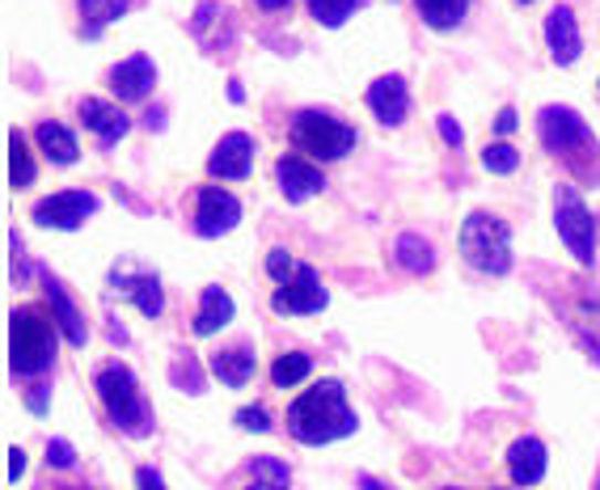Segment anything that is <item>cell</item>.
I'll return each mask as SVG.
<instances>
[{
	"mask_svg": "<svg viewBox=\"0 0 600 490\" xmlns=\"http://www.w3.org/2000/svg\"><path fill=\"white\" fill-rule=\"evenodd\" d=\"M356 427H360V419H356V410L347 406L343 380H317L313 389H305V394L288 406L292 440L309 444V448L343 440V436H351Z\"/></svg>",
	"mask_w": 600,
	"mask_h": 490,
	"instance_id": "1",
	"label": "cell"
},
{
	"mask_svg": "<svg viewBox=\"0 0 600 490\" xmlns=\"http://www.w3.org/2000/svg\"><path fill=\"white\" fill-rule=\"evenodd\" d=\"M537 136L546 144V153H554L576 178L600 183L597 136H592V127L583 123L579 111H571V106H541V115H537Z\"/></svg>",
	"mask_w": 600,
	"mask_h": 490,
	"instance_id": "2",
	"label": "cell"
},
{
	"mask_svg": "<svg viewBox=\"0 0 600 490\" xmlns=\"http://www.w3.org/2000/svg\"><path fill=\"white\" fill-rule=\"evenodd\" d=\"M94 389H97V402L106 406V415H110V423L119 427V431H127V436H136V440H145V436H152V406H148L145 389H140V380H136V373L127 368V364H119V359H110V364H102L94 373Z\"/></svg>",
	"mask_w": 600,
	"mask_h": 490,
	"instance_id": "3",
	"label": "cell"
},
{
	"mask_svg": "<svg viewBox=\"0 0 600 490\" xmlns=\"http://www.w3.org/2000/svg\"><path fill=\"white\" fill-rule=\"evenodd\" d=\"M51 322L55 317L39 313L34 304H22L9 313V368L22 380L51 373V364H55V326Z\"/></svg>",
	"mask_w": 600,
	"mask_h": 490,
	"instance_id": "4",
	"label": "cell"
},
{
	"mask_svg": "<svg viewBox=\"0 0 600 490\" xmlns=\"http://www.w3.org/2000/svg\"><path fill=\"white\" fill-rule=\"evenodd\" d=\"M456 246H461V258L482 275H507L512 271V229L491 211H470Z\"/></svg>",
	"mask_w": 600,
	"mask_h": 490,
	"instance_id": "5",
	"label": "cell"
},
{
	"mask_svg": "<svg viewBox=\"0 0 600 490\" xmlns=\"http://www.w3.org/2000/svg\"><path fill=\"white\" fill-rule=\"evenodd\" d=\"M288 136L301 153H309L313 161H338V157H347L356 148V127L326 115V111H301L292 118Z\"/></svg>",
	"mask_w": 600,
	"mask_h": 490,
	"instance_id": "6",
	"label": "cell"
},
{
	"mask_svg": "<svg viewBox=\"0 0 600 490\" xmlns=\"http://www.w3.org/2000/svg\"><path fill=\"white\" fill-rule=\"evenodd\" d=\"M554 225H558V237L576 254L579 267H592V258H597V220H592V211L583 208L576 187L554 190Z\"/></svg>",
	"mask_w": 600,
	"mask_h": 490,
	"instance_id": "7",
	"label": "cell"
},
{
	"mask_svg": "<svg viewBox=\"0 0 600 490\" xmlns=\"http://www.w3.org/2000/svg\"><path fill=\"white\" fill-rule=\"evenodd\" d=\"M94 211H97V195H90V190H55V195L34 204V225L73 233Z\"/></svg>",
	"mask_w": 600,
	"mask_h": 490,
	"instance_id": "8",
	"label": "cell"
},
{
	"mask_svg": "<svg viewBox=\"0 0 600 490\" xmlns=\"http://www.w3.org/2000/svg\"><path fill=\"white\" fill-rule=\"evenodd\" d=\"M330 304V292L322 288V275L313 271V267H296V275H292L284 288H275V296H271V309L275 313H288V317H305V313H322Z\"/></svg>",
	"mask_w": 600,
	"mask_h": 490,
	"instance_id": "9",
	"label": "cell"
},
{
	"mask_svg": "<svg viewBox=\"0 0 600 490\" xmlns=\"http://www.w3.org/2000/svg\"><path fill=\"white\" fill-rule=\"evenodd\" d=\"M241 220L238 195H229L224 187H203L194 199V233L199 237H220L233 233Z\"/></svg>",
	"mask_w": 600,
	"mask_h": 490,
	"instance_id": "10",
	"label": "cell"
},
{
	"mask_svg": "<svg viewBox=\"0 0 600 490\" xmlns=\"http://www.w3.org/2000/svg\"><path fill=\"white\" fill-rule=\"evenodd\" d=\"M110 288L123 292L145 317H161V313H166V292H161V280H157L152 271H140V267H131V262H123V267L115 262Z\"/></svg>",
	"mask_w": 600,
	"mask_h": 490,
	"instance_id": "11",
	"label": "cell"
},
{
	"mask_svg": "<svg viewBox=\"0 0 600 490\" xmlns=\"http://www.w3.org/2000/svg\"><path fill=\"white\" fill-rule=\"evenodd\" d=\"M250 165H254V136L250 132H229L220 136V144L208 157V174L224 178V183H241L250 178Z\"/></svg>",
	"mask_w": 600,
	"mask_h": 490,
	"instance_id": "12",
	"label": "cell"
},
{
	"mask_svg": "<svg viewBox=\"0 0 600 490\" xmlns=\"http://www.w3.org/2000/svg\"><path fill=\"white\" fill-rule=\"evenodd\" d=\"M546 48H550L554 64H576L579 51H583V34H579L576 9L571 4H554L550 18H546Z\"/></svg>",
	"mask_w": 600,
	"mask_h": 490,
	"instance_id": "13",
	"label": "cell"
},
{
	"mask_svg": "<svg viewBox=\"0 0 600 490\" xmlns=\"http://www.w3.org/2000/svg\"><path fill=\"white\" fill-rule=\"evenodd\" d=\"M76 115H81V123L94 132L102 148H115V144L131 132V118L123 115L115 102H102V97H81Z\"/></svg>",
	"mask_w": 600,
	"mask_h": 490,
	"instance_id": "14",
	"label": "cell"
},
{
	"mask_svg": "<svg viewBox=\"0 0 600 490\" xmlns=\"http://www.w3.org/2000/svg\"><path fill=\"white\" fill-rule=\"evenodd\" d=\"M368 111L381 118L385 127H398V123H407V115H410L407 81H402L398 72H389V76H377V81L368 85Z\"/></svg>",
	"mask_w": 600,
	"mask_h": 490,
	"instance_id": "15",
	"label": "cell"
},
{
	"mask_svg": "<svg viewBox=\"0 0 600 490\" xmlns=\"http://www.w3.org/2000/svg\"><path fill=\"white\" fill-rule=\"evenodd\" d=\"M275 178H280V190H284L288 204H305L309 195H317V190L326 187V174L313 161H305V157H296V153L275 161Z\"/></svg>",
	"mask_w": 600,
	"mask_h": 490,
	"instance_id": "16",
	"label": "cell"
},
{
	"mask_svg": "<svg viewBox=\"0 0 600 490\" xmlns=\"http://www.w3.org/2000/svg\"><path fill=\"white\" fill-rule=\"evenodd\" d=\"M157 85V64L148 55H127L123 64L110 69V90L119 102H145Z\"/></svg>",
	"mask_w": 600,
	"mask_h": 490,
	"instance_id": "17",
	"label": "cell"
},
{
	"mask_svg": "<svg viewBox=\"0 0 600 490\" xmlns=\"http://www.w3.org/2000/svg\"><path fill=\"white\" fill-rule=\"evenodd\" d=\"M39 280H43V292H48L55 326L64 330V338H69L73 347H85V343H90V330H85V317H81V309H76L73 296H69V288L55 280V275H48V271H43Z\"/></svg>",
	"mask_w": 600,
	"mask_h": 490,
	"instance_id": "18",
	"label": "cell"
},
{
	"mask_svg": "<svg viewBox=\"0 0 600 490\" xmlns=\"http://www.w3.org/2000/svg\"><path fill=\"white\" fill-rule=\"evenodd\" d=\"M546 466H550V452L537 436H520L507 448V473L516 487H537L546 478Z\"/></svg>",
	"mask_w": 600,
	"mask_h": 490,
	"instance_id": "19",
	"label": "cell"
},
{
	"mask_svg": "<svg viewBox=\"0 0 600 490\" xmlns=\"http://www.w3.org/2000/svg\"><path fill=\"white\" fill-rule=\"evenodd\" d=\"M233 322V296L224 292V288H203V296H199V313H194V334L199 338H208V334H217Z\"/></svg>",
	"mask_w": 600,
	"mask_h": 490,
	"instance_id": "20",
	"label": "cell"
},
{
	"mask_svg": "<svg viewBox=\"0 0 600 490\" xmlns=\"http://www.w3.org/2000/svg\"><path fill=\"white\" fill-rule=\"evenodd\" d=\"M254 368H259V359H254V351L250 347H224L212 355V376H217L220 385H229V389L250 385Z\"/></svg>",
	"mask_w": 600,
	"mask_h": 490,
	"instance_id": "21",
	"label": "cell"
},
{
	"mask_svg": "<svg viewBox=\"0 0 600 490\" xmlns=\"http://www.w3.org/2000/svg\"><path fill=\"white\" fill-rule=\"evenodd\" d=\"M393 262L402 267V271H410V275H428L435 267V250L428 237L419 233H402L398 241H393Z\"/></svg>",
	"mask_w": 600,
	"mask_h": 490,
	"instance_id": "22",
	"label": "cell"
},
{
	"mask_svg": "<svg viewBox=\"0 0 600 490\" xmlns=\"http://www.w3.org/2000/svg\"><path fill=\"white\" fill-rule=\"evenodd\" d=\"M34 140H39V148H43V157L55 165H73L76 161V136L64 127V123H39L34 127Z\"/></svg>",
	"mask_w": 600,
	"mask_h": 490,
	"instance_id": "23",
	"label": "cell"
},
{
	"mask_svg": "<svg viewBox=\"0 0 600 490\" xmlns=\"http://www.w3.org/2000/svg\"><path fill=\"white\" fill-rule=\"evenodd\" d=\"M245 490H292V469L280 457H254L250 461V487Z\"/></svg>",
	"mask_w": 600,
	"mask_h": 490,
	"instance_id": "24",
	"label": "cell"
},
{
	"mask_svg": "<svg viewBox=\"0 0 600 490\" xmlns=\"http://www.w3.org/2000/svg\"><path fill=\"white\" fill-rule=\"evenodd\" d=\"M414 9H419V18L432 30H453V25L465 22L470 0H414Z\"/></svg>",
	"mask_w": 600,
	"mask_h": 490,
	"instance_id": "25",
	"label": "cell"
},
{
	"mask_svg": "<svg viewBox=\"0 0 600 490\" xmlns=\"http://www.w3.org/2000/svg\"><path fill=\"white\" fill-rule=\"evenodd\" d=\"M127 4L131 0H81V18H85V39H97L102 30L110 22H119L123 13H127Z\"/></svg>",
	"mask_w": 600,
	"mask_h": 490,
	"instance_id": "26",
	"label": "cell"
},
{
	"mask_svg": "<svg viewBox=\"0 0 600 490\" xmlns=\"http://www.w3.org/2000/svg\"><path fill=\"white\" fill-rule=\"evenodd\" d=\"M309 373H313L309 355H305V351H288V355H280V359L271 364V385H275V389H292V385H301Z\"/></svg>",
	"mask_w": 600,
	"mask_h": 490,
	"instance_id": "27",
	"label": "cell"
},
{
	"mask_svg": "<svg viewBox=\"0 0 600 490\" xmlns=\"http://www.w3.org/2000/svg\"><path fill=\"white\" fill-rule=\"evenodd\" d=\"M30 183H34V157L25 148L22 132H9V187L25 190Z\"/></svg>",
	"mask_w": 600,
	"mask_h": 490,
	"instance_id": "28",
	"label": "cell"
},
{
	"mask_svg": "<svg viewBox=\"0 0 600 490\" xmlns=\"http://www.w3.org/2000/svg\"><path fill=\"white\" fill-rule=\"evenodd\" d=\"M305 4H309V18H313V22H317V25H330V30L347 22V18L356 13V9H364V0H305Z\"/></svg>",
	"mask_w": 600,
	"mask_h": 490,
	"instance_id": "29",
	"label": "cell"
},
{
	"mask_svg": "<svg viewBox=\"0 0 600 490\" xmlns=\"http://www.w3.org/2000/svg\"><path fill=\"white\" fill-rule=\"evenodd\" d=\"M482 165H486L491 174H516V169H520V153H516L512 144H486V148H482Z\"/></svg>",
	"mask_w": 600,
	"mask_h": 490,
	"instance_id": "30",
	"label": "cell"
},
{
	"mask_svg": "<svg viewBox=\"0 0 600 490\" xmlns=\"http://www.w3.org/2000/svg\"><path fill=\"white\" fill-rule=\"evenodd\" d=\"M266 275L280 283V288H284V283L296 275V262H292L288 250H271V254H266Z\"/></svg>",
	"mask_w": 600,
	"mask_h": 490,
	"instance_id": "31",
	"label": "cell"
},
{
	"mask_svg": "<svg viewBox=\"0 0 600 490\" xmlns=\"http://www.w3.org/2000/svg\"><path fill=\"white\" fill-rule=\"evenodd\" d=\"M48 466L51 469H73L76 466V448L69 440H48Z\"/></svg>",
	"mask_w": 600,
	"mask_h": 490,
	"instance_id": "32",
	"label": "cell"
},
{
	"mask_svg": "<svg viewBox=\"0 0 600 490\" xmlns=\"http://www.w3.org/2000/svg\"><path fill=\"white\" fill-rule=\"evenodd\" d=\"M238 427H245V431H271V415H266L263 406H245V410H238Z\"/></svg>",
	"mask_w": 600,
	"mask_h": 490,
	"instance_id": "33",
	"label": "cell"
},
{
	"mask_svg": "<svg viewBox=\"0 0 600 490\" xmlns=\"http://www.w3.org/2000/svg\"><path fill=\"white\" fill-rule=\"evenodd\" d=\"M435 132L449 148H461V140H465V132H461V123L453 115H435Z\"/></svg>",
	"mask_w": 600,
	"mask_h": 490,
	"instance_id": "34",
	"label": "cell"
},
{
	"mask_svg": "<svg viewBox=\"0 0 600 490\" xmlns=\"http://www.w3.org/2000/svg\"><path fill=\"white\" fill-rule=\"evenodd\" d=\"M173 380H178V385L187 380V385H191V394H203V376H199L191 355H187V364H178V368H173Z\"/></svg>",
	"mask_w": 600,
	"mask_h": 490,
	"instance_id": "35",
	"label": "cell"
},
{
	"mask_svg": "<svg viewBox=\"0 0 600 490\" xmlns=\"http://www.w3.org/2000/svg\"><path fill=\"white\" fill-rule=\"evenodd\" d=\"M25 406H30L34 415H48V385H30V389H25Z\"/></svg>",
	"mask_w": 600,
	"mask_h": 490,
	"instance_id": "36",
	"label": "cell"
},
{
	"mask_svg": "<svg viewBox=\"0 0 600 490\" xmlns=\"http://www.w3.org/2000/svg\"><path fill=\"white\" fill-rule=\"evenodd\" d=\"M136 487L140 490H166V482H161V473L152 466H140L136 469Z\"/></svg>",
	"mask_w": 600,
	"mask_h": 490,
	"instance_id": "37",
	"label": "cell"
},
{
	"mask_svg": "<svg viewBox=\"0 0 600 490\" xmlns=\"http://www.w3.org/2000/svg\"><path fill=\"white\" fill-rule=\"evenodd\" d=\"M25 473V452L22 448H9V482H18Z\"/></svg>",
	"mask_w": 600,
	"mask_h": 490,
	"instance_id": "38",
	"label": "cell"
},
{
	"mask_svg": "<svg viewBox=\"0 0 600 490\" xmlns=\"http://www.w3.org/2000/svg\"><path fill=\"white\" fill-rule=\"evenodd\" d=\"M516 123H520V115H516V111H512V106H504V111H499V118H495V132H516Z\"/></svg>",
	"mask_w": 600,
	"mask_h": 490,
	"instance_id": "39",
	"label": "cell"
},
{
	"mask_svg": "<svg viewBox=\"0 0 600 490\" xmlns=\"http://www.w3.org/2000/svg\"><path fill=\"white\" fill-rule=\"evenodd\" d=\"M263 13H284V9H292V0H254Z\"/></svg>",
	"mask_w": 600,
	"mask_h": 490,
	"instance_id": "40",
	"label": "cell"
},
{
	"mask_svg": "<svg viewBox=\"0 0 600 490\" xmlns=\"http://www.w3.org/2000/svg\"><path fill=\"white\" fill-rule=\"evenodd\" d=\"M356 487H360V490H389L385 482H377L372 473H360V478H356Z\"/></svg>",
	"mask_w": 600,
	"mask_h": 490,
	"instance_id": "41",
	"label": "cell"
},
{
	"mask_svg": "<svg viewBox=\"0 0 600 490\" xmlns=\"http://www.w3.org/2000/svg\"><path fill=\"white\" fill-rule=\"evenodd\" d=\"M245 90H241V81H229V102H241Z\"/></svg>",
	"mask_w": 600,
	"mask_h": 490,
	"instance_id": "42",
	"label": "cell"
},
{
	"mask_svg": "<svg viewBox=\"0 0 600 490\" xmlns=\"http://www.w3.org/2000/svg\"><path fill=\"white\" fill-rule=\"evenodd\" d=\"M516 4H533V0H516Z\"/></svg>",
	"mask_w": 600,
	"mask_h": 490,
	"instance_id": "43",
	"label": "cell"
},
{
	"mask_svg": "<svg viewBox=\"0 0 600 490\" xmlns=\"http://www.w3.org/2000/svg\"><path fill=\"white\" fill-rule=\"evenodd\" d=\"M440 490H456V487H440Z\"/></svg>",
	"mask_w": 600,
	"mask_h": 490,
	"instance_id": "44",
	"label": "cell"
},
{
	"mask_svg": "<svg viewBox=\"0 0 600 490\" xmlns=\"http://www.w3.org/2000/svg\"><path fill=\"white\" fill-rule=\"evenodd\" d=\"M76 490H85V487H76Z\"/></svg>",
	"mask_w": 600,
	"mask_h": 490,
	"instance_id": "45",
	"label": "cell"
},
{
	"mask_svg": "<svg viewBox=\"0 0 600 490\" xmlns=\"http://www.w3.org/2000/svg\"><path fill=\"white\" fill-rule=\"evenodd\" d=\"M597 490H600V482H597Z\"/></svg>",
	"mask_w": 600,
	"mask_h": 490,
	"instance_id": "46",
	"label": "cell"
}]
</instances>
